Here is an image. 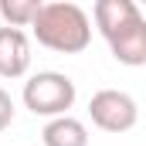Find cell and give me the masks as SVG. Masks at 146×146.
I'll return each mask as SVG.
<instances>
[{"label": "cell", "mask_w": 146, "mask_h": 146, "mask_svg": "<svg viewBox=\"0 0 146 146\" xmlns=\"http://www.w3.org/2000/svg\"><path fill=\"white\" fill-rule=\"evenodd\" d=\"M37 44L58 54H78L92 44V21L72 0H51L41 3V14L31 24Z\"/></svg>", "instance_id": "obj_1"}, {"label": "cell", "mask_w": 146, "mask_h": 146, "mask_svg": "<svg viewBox=\"0 0 146 146\" xmlns=\"http://www.w3.org/2000/svg\"><path fill=\"white\" fill-rule=\"evenodd\" d=\"M75 82L65 72H37L24 82V109H31L34 115H48V119H58V115H68V109L75 106Z\"/></svg>", "instance_id": "obj_2"}, {"label": "cell", "mask_w": 146, "mask_h": 146, "mask_svg": "<svg viewBox=\"0 0 146 146\" xmlns=\"http://www.w3.org/2000/svg\"><path fill=\"white\" fill-rule=\"evenodd\" d=\"M88 115L102 133H129L139 122V106L129 92L119 88H102L92 95L88 102Z\"/></svg>", "instance_id": "obj_3"}, {"label": "cell", "mask_w": 146, "mask_h": 146, "mask_svg": "<svg viewBox=\"0 0 146 146\" xmlns=\"http://www.w3.org/2000/svg\"><path fill=\"white\" fill-rule=\"evenodd\" d=\"M102 37H106L112 58L119 65H129V68L146 65V17L139 10L129 21H122L115 31H109V34H102Z\"/></svg>", "instance_id": "obj_4"}, {"label": "cell", "mask_w": 146, "mask_h": 146, "mask_svg": "<svg viewBox=\"0 0 146 146\" xmlns=\"http://www.w3.org/2000/svg\"><path fill=\"white\" fill-rule=\"evenodd\" d=\"M31 68V37L21 27H0V78H24Z\"/></svg>", "instance_id": "obj_5"}, {"label": "cell", "mask_w": 146, "mask_h": 146, "mask_svg": "<svg viewBox=\"0 0 146 146\" xmlns=\"http://www.w3.org/2000/svg\"><path fill=\"white\" fill-rule=\"evenodd\" d=\"M41 139L44 146H88V129L75 115H58V119H48Z\"/></svg>", "instance_id": "obj_6"}, {"label": "cell", "mask_w": 146, "mask_h": 146, "mask_svg": "<svg viewBox=\"0 0 146 146\" xmlns=\"http://www.w3.org/2000/svg\"><path fill=\"white\" fill-rule=\"evenodd\" d=\"M136 10H139V7H136L133 0H99V3L92 7V17H95L99 34H109L112 27H119L122 21H129Z\"/></svg>", "instance_id": "obj_7"}, {"label": "cell", "mask_w": 146, "mask_h": 146, "mask_svg": "<svg viewBox=\"0 0 146 146\" xmlns=\"http://www.w3.org/2000/svg\"><path fill=\"white\" fill-rule=\"evenodd\" d=\"M41 14L37 0H0V17L7 21V27H31Z\"/></svg>", "instance_id": "obj_8"}, {"label": "cell", "mask_w": 146, "mask_h": 146, "mask_svg": "<svg viewBox=\"0 0 146 146\" xmlns=\"http://www.w3.org/2000/svg\"><path fill=\"white\" fill-rule=\"evenodd\" d=\"M10 122H14V99L0 88V133H3Z\"/></svg>", "instance_id": "obj_9"}]
</instances>
